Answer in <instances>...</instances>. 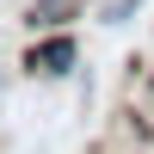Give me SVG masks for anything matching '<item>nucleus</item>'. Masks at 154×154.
<instances>
[{
	"mask_svg": "<svg viewBox=\"0 0 154 154\" xmlns=\"http://www.w3.org/2000/svg\"><path fill=\"white\" fill-rule=\"evenodd\" d=\"M25 68H31V74H68V68H74V37H49V43H37L31 56H25Z\"/></svg>",
	"mask_w": 154,
	"mask_h": 154,
	"instance_id": "obj_1",
	"label": "nucleus"
},
{
	"mask_svg": "<svg viewBox=\"0 0 154 154\" xmlns=\"http://www.w3.org/2000/svg\"><path fill=\"white\" fill-rule=\"evenodd\" d=\"M80 6H86V0H31L25 25H37V31H56V25H68V19H74Z\"/></svg>",
	"mask_w": 154,
	"mask_h": 154,
	"instance_id": "obj_2",
	"label": "nucleus"
},
{
	"mask_svg": "<svg viewBox=\"0 0 154 154\" xmlns=\"http://www.w3.org/2000/svg\"><path fill=\"white\" fill-rule=\"evenodd\" d=\"M136 6H142V0H117V6H111V12H105V19H111V25H123V19H130V12H136Z\"/></svg>",
	"mask_w": 154,
	"mask_h": 154,
	"instance_id": "obj_3",
	"label": "nucleus"
}]
</instances>
